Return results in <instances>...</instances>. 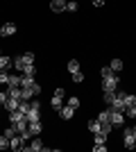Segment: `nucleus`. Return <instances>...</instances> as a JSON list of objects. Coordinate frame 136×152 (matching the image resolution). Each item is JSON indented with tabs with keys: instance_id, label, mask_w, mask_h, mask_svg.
Returning <instances> with one entry per match:
<instances>
[{
	"instance_id": "obj_1",
	"label": "nucleus",
	"mask_w": 136,
	"mask_h": 152,
	"mask_svg": "<svg viewBox=\"0 0 136 152\" xmlns=\"http://www.w3.org/2000/svg\"><path fill=\"white\" fill-rule=\"evenodd\" d=\"M123 145L125 148H129V150H134L136 148V134L132 127H125L123 125Z\"/></svg>"
},
{
	"instance_id": "obj_2",
	"label": "nucleus",
	"mask_w": 136,
	"mask_h": 152,
	"mask_svg": "<svg viewBox=\"0 0 136 152\" xmlns=\"http://www.w3.org/2000/svg\"><path fill=\"white\" fill-rule=\"evenodd\" d=\"M118 84H120V77L116 73L111 77H102V91H118Z\"/></svg>"
},
{
	"instance_id": "obj_3",
	"label": "nucleus",
	"mask_w": 136,
	"mask_h": 152,
	"mask_svg": "<svg viewBox=\"0 0 136 152\" xmlns=\"http://www.w3.org/2000/svg\"><path fill=\"white\" fill-rule=\"evenodd\" d=\"M64 95H66L64 89H57V91H55V95H52V100H50V107L59 111V109L64 107Z\"/></svg>"
},
{
	"instance_id": "obj_4",
	"label": "nucleus",
	"mask_w": 136,
	"mask_h": 152,
	"mask_svg": "<svg viewBox=\"0 0 136 152\" xmlns=\"http://www.w3.org/2000/svg\"><path fill=\"white\" fill-rule=\"evenodd\" d=\"M111 125L113 127L125 125V111H113V109H111Z\"/></svg>"
},
{
	"instance_id": "obj_5",
	"label": "nucleus",
	"mask_w": 136,
	"mask_h": 152,
	"mask_svg": "<svg viewBox=\"0 0 136 152\" xmlns=\"http://www.w3.org/2000/svg\"><path fill=\"white\" fill-rule=\"evenodd\" d=\"M23 150H27V152H39V150H45V145H43V141H41V139H34L32 145H23Z\"/></svg>"
},
{
	"instance_id": "obj_6",
	"label": "nucleus",
	"mask_w": 136,
	"mask_h": 152,
	"mask_svg": "<svg viewBox=\"0 0 136 152\" xmlns=\"http://www.w3.org/2000/svg\"><path fill=\"white\" fill-rule=\"evenodd\" d=\"M50 9L55 14H61L66 9V0H50Z\"/></svg>"
},
{
	"instance_id": "obj_7",
	"label": "nucleus",
	"mask_w": 136,
	"mask_h": 152,
	"mask_svg": "<svg viewBox=\"0 0 136 152\" xmlns=\"http://www.w3.org/2000/svg\"><path fill=\"white\" fill-rule=\"evenodd\" d=\"M23 143H25V141L20 139L18 134H16V136H12V139H9V148H12V150H23Z\"/></svg>"
},
{
	"instance_id": "obj_8",
	"label": "nucleus",
	"mask_w": 136,
	"mask_h": 152,
	"mask_svg": "<svg viewBox=\"0 0 136 152\" xmlns=\"http://www.w3.org/2000/svg\"><path fill=\"white\" fill-rule=\"evenodd\" d=\"M27 129H30V134H32V136H36V134L43 132V123H41V121H34V123H30V127H27Z\"/></svg>"
},
{
	"instance_id": "obj_9",
	"label": "nucleus",
	"mask_w": 136,
	"mask_h": 152,
	"mask_svg": "<svg viewBox=\"0 0 136 152\" xmlns=\"http://www.w3.org/2000/svg\"><path fill=\"white\" fill-rule=\"evenodd\" d=\"M73 114H75V109H73V107H68V104L59 109V116H61L64 121H71V118H73Z\"/></svg>"
},
{
	"instance_id": "obj_10",
	"label": "nucleus",
	"mask_w": 136,
	"mask_h": 152,
	"mask_svg": "<svg viewBox=\"0 0 136 152\" xmlns=\"http://www.w3.org/2000/svg\"><path fill=\"white\" fill-rule=\"evenodd\" d=\"M23 118H25V114H23V111H18V109H14V111H9V123H18V121H23Z\"/></svg>"
},
{
	"instance_id": "obj_11",
	"label": "nucleus",
	"mask_w": 136,
	"mask_h": 152,
	"mask_svg": "<svg viewBox=\"0 0 136 152\" xmlns=\"http://www.w3.org/2000/svg\"><path fill=\"white\" fill-rule=\"evenodd\" d=\"M18 102H20V100H16V98H7V102L2 104V109H7V111H14V109H18Z\"/></svg>"
},
{
	"instance_id": "obj_12",
	"label": "nucleus",
	"mask_w": 136,
	"mask_h": 152,
	"mask_svg": "<svg viewBox=\"0 0 136 152\" xmlns=\"http://www.w3.org/2000/svg\"><path fill=\"white\" fill-rule=\"evenodd\" d=\"M123 100H125V109H134V107H136V95L125 93V95H123Z\"/></svg>"
},
{
	"instance_id": "obj_13",
	"label": "nucleus",
	"mask_w": 136,
	"mask_h": 152,
	"mask_svg": "<svg viewBox=\"0 0 136 152\" xmlns=\"http://www.w3.org/2000/svg\"><path fill=\"white\" fill-rule=\"evenodd\" d=\"M27 121L30 123H34V121H41V109H30V111H27Z\"/></svg>"
},
{
	"instance_id": "obj_14",
	"label": "nucleus",
	"mask_w": 136,
	"mask_h": 152,
	"mask_svg": "<svg viewBox=\"0 0 136 152\" xmlns=\"http://www.w3.org/2000/svg\"><path fill=\"white\" fill-rule=\"evenodd\" d=\"M97 121H100V123H111V109H104V111H100Z\"/></svg>"
},
{
	"instance_id": "obj_15",
	"label": "nucleus",
	"mask_w": 136,
	"mask_h": 152,
	"mask_svg": "<svg viewBox=\"0 0 136 152\" xmlns=\"http://www.w3.org/2000/svg\"><path fill=\"white\" fill-rule=\"evenodd\" d=\"M12 64H14V59H12V57H5V55H2V57H0V70H7L9 66H12Z\"/></svg>"
},
{
	"instance_id": "obj_16",
	"label": "nucleus",
	"mask_w": 136,
	"mask_h": 152,
	"mask_svg": "<svg viewBox=\"0 0 136 152\" xmlns=\"http://www.w3.org/2000/svg\"><path fill=\"white\" fill-rule=\"evenodd\" d=\"M14 86H20V77H18V75H9V82H7V89H14Z\"/></svg>"
},
{
	"instance_id": "obj_17",
	"label": "nucleus",
	"mask_w": 136,
	"mask_h": 152,
	"mask_svg": "<svg viewBox=\"0 0 136 152\" xmlns=\"http://www.w3.org/2000/svg\"><path fill=\"white\" fill-rule=\"evenodd\" d=\"M95 145H104V143H107V134H102V132H95Z\"/></svg>"
},
{
	"instance_id": "obj_18",
	"label": "nucleus",
	"mask_w": 136,
	"mask_h": 152,
	"mask_svg": "<svg viewBox=\"0 0 136 152\" xmlns=\"http://www.w3.org/2000/svg\"><path fill=\"white\" fill-rule=\"evenodd\" d=\"M86 127H89V132H91V134L100 132V121H97V118H95V121H91V123H89V125H86Z\"/></svg>"
},
{
	"instance_id": "obj_19",
	"label": "nucleus",
	"mask_w": 136,
	"mask_h": 152,
	"mask_svg": "<svg viewBox=\"0 0 136 152\" xmlns=\"http://www.w3.org/2000/svg\"><path fill=\"white\" fill-rule=\"evenodd\" d=\"M14 68H16V70H20V73H23V68H25V61H23V55H20V57H16V59H14Z\"/></svg>"
},
{
	"instance_id": "obj_20",
	"label": "nucleus",
	"mask_w": 136,
	"mask_h": 152,
	"mask_svg": "<svg viewBox=\"0 0 136 152\" xmlns=\"http://www.w3.org/2000/svg\"><path fill=\"white\" fill-rule=\"evenodd\" d=\"M109 66H111V70H113V73H118V70H123V59H113Z\"/></svg>"
},
{
	"instance_id": "obj_21",
	"label": "nucleus",
	"mask_w": 136,
	"mask_h": 152,
	"mask_svg": "<svg viewBox=\"0 0 136 152\" xmlns=\"http://www.w3.org/2000/svg\"><path fill=\"white\" fill-rule=\"evenodd\" d=\"M14 34H16V25H14V23H7L5 25V37H14Z\"/></svg>"
},
{
	"instance_id": "obj_22",
	"label": "nucleus",
	"mask_w": 136,
	"mask_h": 152,
	"mask_svg": "<svg viewBox=\"0 0 136 152\" xmlns=\"http://www.w3.org/2000/svg\"><path fill=\"white\" fill-rule=\"evenodd\" d=\"M113 100H116V91H104V102H107V104H111Z\"/></svg>"
},
{
	"instance_id": "obj_23",
	"label": "nucleus",
	"mask_w": 136,
	"mask_h": 152,
	"mask_svg": "<svg viewBox=\"0 0 136 152\" xmlns=\"http://www.w3.org/2000/svg\"><path fill=\"white\" fill-rule=\"evenodd\" d=\"M34 73H36L34 64H30V66H25V68H23V75H27V77H34Z\"/></svg>"
},
{
	"instance_id": "obj_24",
	"label": "nucleus",
	"mask_w": 136,
	"mask_h": 152,
	"mask_svg": "<svg viewBox=\"0 0 136 152\" xmlns=\"http://www.w3.org/2000/svg\"><path fill=\"white\" fill-rule=\"evenodd\" d=\"M68 70H71V73H77L79 70V61L77 59H71V61H68Z\"/></svg>"
},
{
	"instance_id": "obj_25",
	"label": "nucleus",
	"mask_w": 136,
	"mask_h": 152,
	"mask_svg": "<svg viewBox=\"0 0 136 152\" xmlns=\"http://www.w3.org/2000/svg\"><path fill=\"white\" fill-rule=\"evenodd\" d=\"M34 95V91H32V86H27V89H23V95H20V100H30Z\"/></svg>"
},
{
	"instance_id": "obj_26",
	"label": "nucleus",
	"mask_w": 136,
	"mask_h": 152,
	"mask_svg": "<svg viewBox=\"0 0 136 152\" xmlns=\"http://www.w3.org/2000/svg\"><path fill=\"white\" fill-rule=\"evenodd\" d=\"M68 107H73V109L79 107V98L77 95H71V98H68Z\"/></svg>"
},
{
	"instance_id": "obj_27",
	"label": "nucleus",
	"mask_w": 136,
	"mask_h": 152,
	"mask_svg": "<svg viewBox=\"0 0 136 152\" xmlns=\"http://www.w3.org/2000/svg\"><path fill=\"white\" fill-rule=\"evenodd\" d=\"M66 9H68V12H77L79 5L75 2V0H68V2H66Z\"/></svg>"
},
{
	"instance_id": "obj_28",
	"label": "nucleus",
	"mask_w": 136,
	"mask_h": 152,
	"mask_svg": "<svg viewBox=\"0 0 136 152\" xmlns=\"http://www.w3.org/2000/svg\"><path fill=\"white\" fill-rule=\"evenodd\" d=\"M73 82L82 84V82H84V73H79V70H77V73H73Z\"/></svg>"
},
{
	"instance_id": "obj_29",
	"label": "nucleus",
	"mask_w": 136,
	"mask_h": 152,
	"mask_svg": "<svg viewBox=\"0 0 136 152\" xmlns=\"http://www.w3.org/2000/svg\"><path fill=\"white\" fill-rule=\"evenodd\" d=\"M23 61H25V66L34 64V55H32V52H25V55H23Z\"/></svg>"
},
{
	"instance_id": "obj_30",
	"label": "nucleus",
	"mask_w": 136,
	"mask_h": 152,
	"mask_svg": "<svg viewBox=\"0 0 136 152\" xmlns=\"http://www.w3.org/2000/svg\"><path fill=\"white\" fill-rule=\"evenodd\" d=\"M2 134H5V136H7V139H12V136H16V127H7V129H5V132H2Z\"/></svg>"
},
{
	"instance_id": "obj_31",
	"label": "nucleus",
	"mask_w": 136,
	"mask_h": 152,
	"mask_svg": "<svg viewBox=\"0 0 136 152\" xmlns=\"http://www.w3.org/2000/svg\"><path fill=\"white\" fill-rule=\"evenodd\" d=\"M5 148H9V139L2 134V136H0V150H5Z\"/></svg>"
},
{
	"instance_id": "obj_32",
	"label": "nucleus",
	"mask_w": 136,
	"mask_h": 152,
	"mask_svg": "<svg viewBox=\"0 0 136 152\" xmlns=\"http://www.w3.org/2000/svg\"><path fill=\"white\" fill-rule=\"evenodd\" d=\"M9 82V73L7 70H0V84H7Z\"/></svg>"
},
{
	"instance_id": "obj_33",
	"label": "nucleus",
	"mask_w": 136,
	"mask_h": 152,
	"mask_svg": "<svg viewBox=\"0 0 136 152\" xmlns=\"http://www.w3.org/2000/svg\"><path fill=\"white\" fill-rule=\"evenodd\" d=\"M111 75H113L111 66H104V68H102V77H111Z\"/></svg>"
},
{
	"instance_id": "obj_34",
	"label": "nucleus",
	"mask_w": 136,
	"mask_h": 152,
	"mask_svg": "<svg viewBox=\"0 0 136 152\" xmlns=\"http://www.w3.org/2000/svg\"><path fill=\"white\" fill-rule=\"evenodd\" d=\"M7 98H9V93H7V91H0V102H2V104L7 102Z\"/></svg>"
},
{
	"instance_id": "obj_35",
	"label": "nucleus",
	"mask_w": 136,
	"mask_h": 152,
	"mask_svg": "<svg viewBox=\"0 0 136 152\" xmlns=\"http://www.w3.org/2000/svg\"><path fill=\"white\" fill-rule=\"evenodd\" d=\"M32 91H34V95H39V93H41V86L34 82V84H32Z\"/></svg>"
},
{
	"instance_id": "obj_36",
	"label": "nucleus",
	"mask_w": 136,
	"mask_h": 152,
	"mask_svg": "<svg viewBox=\"0 0 136 152\" xmlns=\"http://www.w3.org/2000/svg\"><path fill=\"white\" fill-rule=\"evenodd\" d=\"M30 109H41V104H39V100H34V102H30Z\"/></svg>"
},
{
	"instance_id": "obj_37",
	"label": "nucleus",
	"mask_w": 136,
	"mask_h": 152,
	"mask_svg": "<svg viewBox=\"0 0 136 152\" xmlns=\"http://www.w3.org/2000/svg\"><path fill=\"white\" fill-rule=\"evenodd\" d=\"M93 5H95V7H102V5H104V0H93Z\"/></svg>"
},
{
	"instance_id": "obj_38",
	"label": "nucleus",
	"mask_w": 136,
	"mask_h": 152,
	"mask_svg": "<svg viewBox=\"0 0 136 152\" xmlns=\"http://www.w3.org/2000/svg\"><path fill=\"white\" fill-rule=\"evenodd\" d=\"M0 37H5V27H0Z\"/></svg>"
},
{
	"instance_id": "obj_39",
	"label": "nucleus",
	"mask_w": 136,
	"mask_h": 152,
	"mask_svg": "<svg viewBox=\"0 0 136 152\" xmlns=\"http://www.w3.org/2000/svg\"><path fill=\"white\" fill-rule=\"evenodd\" d=\"M134 121H136V107H134Z\"/></svg>"
},
{
	"instance_id": "obj_40",
	"label": "nucleus",
	"mask_w": 136,
	"mask_h": 152,
	"mask_svg": "<svg viewBox=\"0 0 136 152\" xmlns=\"http://www.w3.org/2000/svg\"><path fill=\"white\" fill-rule=\"evenodd\" d=\"M132 129H134V134H136V125H134V127H132Z\"/></svg>"
},
{
	"instance_id": "obj_41",
	"label": "nucleus",
	"mask_w": 136,
	"mask_h": 152,
	"mask_svg": "<svg viewBox=\"0 0 136 152\" xmlns=\"http://www.w3.org/2000/svg\"><path fill=\"white\" fill-rule=\"evenodd\" d=\"M0 57H2V50H0Z\"/></svg>"
},
{
	"instance_id": "obj_42",
	"label": "nucleus",
	"mask_w": 136,
	"mask_h": 152,
	"mask_svg": "<svg viewBox=\"0 0 136 152\" xmlns=\"http://www.w3.org/2000/svg\"><path fill=\"white\" fill-rule=\"evenodd\" d=\"M0 109H2V102H0Z\"/></svg>"
}]
</instances>
